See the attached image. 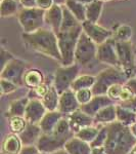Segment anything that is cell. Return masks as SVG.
Returning a JSON list of instances; mask_svg holds the SVG:
<instances>
[{
	"mask_svg": "<svg viewBox=\"0 0 136 154\" xmlns=\"http://www.w3.org/2000/svg\"><path fill=\"white\" fill-rule=\"evenodd\" d=\"M108 138L105 144L107 154H129L136 145V137L129 126L119 121L107 125Z\"/></svg>",
	"mask_w": 136,
	"mask_h": 154,
	"instance_id": "cell-1",
	"label": "cell"
},
{
	"mask_svg": "<svg viewBox=\"0 0 136 154\" xmlns=\"http://www.w3.org/2000/svg\"><path fill=\"white\" fill-rule=\"evenodd\" d=\"M24 43L33 51L49 58L61 61L58 36L51 29L41 28L33 33H23Z\"/></svg>",
	"mask_w": 136,
	"mask_h": 154,
	"instance_id": "cell-2",
	"label": "cell"
},
{
	"mask_svg": "<svg viewBox=\"0 0 136 154\" xmlns=\"http://www.w3.org/2000/svg\"><path fill=\"white\" fill-rule=\"evenodd\" d=\"M82 32L83 28L81 24L74 29L61 31L56 34L59 51L61 54V63L64 66H71L75 62V49Z\"/></svg>",
	"mask_w": 136,
	"mask_h": 154,
	"instance_id": "cell-3",
	"label": "cell"
},
{
	"mask_svg": "<svg viewBox=\"0 0 136 154\" xmlns=\"http://www.w3.org/2000/svg\"><path fill=\"white\" fill-rule=\"evenodd\" d=\"M129 80V77L122 69L117 67H111L101 71L96 76V82L92 88L94 96L107 95L110 88L115 84H125Z\"/></svg>",
	"mask_w": 136,
	"mask_h": 154,
	"instance_id": "cell-4",
	"label": "cell"
},
{
	"mask_svg": "<svg viewBox=\"0 0 136 154\" xmlns=\"http://www.w3.org/2000/svg\"><path fill=\"white\" fill-rule=\"evenodd\" d=\"M18 18L24 33H33L43 28L45 23V11L39 7H24L19 11Z\"/></svg>",
	"mask_w": 136,
	"mask_h": 154,
	"instance_id": "cell-5",
	"label": "cell"
},
{
	"mask_svg": "<svg viewBox=\"0 0 136 154\" xmlns=\"http://www.w3.org/2000/svg\"><path fill=\"white\" fill-rule=\"evenodd\" d=\"M98 45L87 34L82 32L75 49V63L79 66H86L96 58Z\"/></svg>",
	"mask_w": 136,
	"mask_h": 154,
	"instance_id": "cell-6",
	"label": "cell"
},
{
	"mask_svg": "<svg viewBox=\"0 0 136 154\" xmlns=\"http://www.w3.org/2000/svg\"><path fill=\"white\" fill-rule=\"evenodd\" d=\"M79 67L80 66L75 63L71 66L61 67L55 71L53 85L59 95L71 89L72 84L78 77Z\"/></svg>",
	"mask_w": 136,
	"mask_h": 154,
	"instance_id": "cell-7",
	"label": "cell"
},
{
	"mask_svg": "<svg viewBox=\"0 0 136 154\" xmlns=\"http://www.w3.org/2000/svg\"><path fill=\"white\" fill-rule=\"evenodd\" d=\"M116 48L120 62V68L130 77L134 73L135 69V54L132 43L116 41Z\"/></svg>",
	"mask_w": 136,
	"mask_h": 154,
	"instance_id": "cell-8",
	"label": "cell"
},
{
	"mask_svg": "<svg viewBox=\"0 0 136 154\" xmlns=\"http://www.w3.org/2000/svg\"><path fill=\"white\" fill-rule=\"evenodd\" d=\"M27 72L26 63L19 59H13L10 62L6 64L3 68L1 69V74L0 78L9 80L11 82L16 83V85H23L24 77Z\"/></svg>",
	"mask_w": 136,
	"mask_h": 154,
	"instance_id": "cell-9",
	"label": "cell"
},
{
	"mask_svg": "<svg viewBox=\"0 0 136 154\" xmlns=\"http://www.w3.org/2000/svg\"><path fill=\"white\" fill-rule=\"evenodd\" d=\"M69 140H70V138L58 136L53 133L42 134L36 146L40 153L51 154L65 148L66 143Z\"/></svg>",
	"mask_w": 136,
	"mask_h": 154,
	"instance_id": "cell-10",
	"label": "cell"
},
{
	"mask_svg": "<svg viewBox=\"0 0 136 154\" xmlns=\"http://www.w3.org/2000/svg\"><path fill=\"white\" fill-rule=\"evenodd\" d=\"M96 59L99 62H101V63L108 64V65H111L112 67L120 68V62H119L115 38L108 39L105 43L98 45Z\"/></svg>",
	"mask_w": 136,
	"mask_h": 154,
	"instance_id": "cell-11",
	"label": "cell"
},
{
	"mask_svg": "<svg viewBox=\"0 0 136 154\" xmlns=\"http://www.w3.org/2000/svg\"><path fill=\"white\" fill-rule=\"evenodd\" d=\"M83 32L95 42L97 45L105 43L108 39L113 38V33L110 30L103 28L95 23H91L89 21H85L82 23Z\"/></svg>",
	"mask_w": 136,
	"mask_h": 154,
	"instance_id": "cell-12",
	"label": "cell"
},
{
	"mask_svg": "<svg viewBox=\"0 0 136 154\" xmlns=\"http://www.w3.org/2000/svg\"><path fill=\"white\" fill-rule=\"evenodd\" d=\"M46 112L47 110L44 107L41 100L33 99V100H30L26 111H25L24 117L30 125H39V122L44 117Z\"/></svg>",
	"mask_w": 136,
	"mask_h": 154,
	"instance_id": "cell-13",
	"label": "cell"
},
{
	"mask_svg": "<svg viewBox=\"0 0 136 154\" xmlns=\"http://www.w3.org/2000/svg\"><path fill=\"white\" fill-rule=\"evenodd\" d=\"M80 108V104L77 100L76 93L72 89L65 91L59 97V103L58 111L63 115H70Z\"/></svg>",
	"mask_w": 136,
	"mask_h": 154,
	"instance_id": "cell-14",
	"label": "cell"
},
{
	"mask_svg": "<svg viewBox=\"0 0 136 154\" xmlns=\"http://www.w3.org/2000/svg\"><path fill=\"white\" fill-rule=\"evenodd\" d=\"M111 105H114V101L107 95L94 96L89 103L85 104V105H81L80 109L84 113L87 114V115L91 116V117H94L101 109Z\"/></svg>",
	"mask_w": 136,
	"mask_h": 154,
	"instance_id": "cell-15",
	"label": "cell"
},
{
	"mask_svg": "<svg viewBox=\"0 0 136 154\" xmlns=\"http://www.w3.org/2000/svg\"><path fill=\"white\" fill-rule=\"evenodd\" d=\"M69 123H70V128L73 134H77L81 130L87 128V126H91L92 123L94 122V119L91 116L87 115L84 113L80 108L76 110L75 112L70 114L68 117Z\"/></svg>",
	"mask_w": 136,
	"mask_h": 154,
	"instance_id": "cell-16",
	"label": "cell"
},
{
	"mask_svg": "<svg viewBox=\"0 0 136 154\" xmlns=\"http://www.w3.org/2000/svg\"><path fill=\"white\" fill-rule=\"evenodd\" d=\"M64 19V11L63 6L54 4V5L45 11V24H47L50 29L52 30L55 34H58L61 31V24H63Z\"/></svg>",
	"mask_w": 136,
	"mask_h": 154,
	"instance_id": "cell-17",
	"label": "cell"
},
{
	"mask_svg": "<svg viewBox=\"0 0 136 154\" xmlns=\"http://www.w3.org/2000/svg\"><path fill=\"white\" fill-rule=\"evenodd\" d=\"M41 135L42 131L39 125H30V123H28L26 130L22 134H19V137L24 146H33L34 144L38 143Z\"/></svg>",
	"mask_w": 136,
	"mask_h": 154,
	"instance_id": "cell-18",
	"label": "cell"
},
{
	"mask_svg": "<svg viewBox=\"0 0 136 154\" xmlns=\"http://www.w3.org/2000/svg\"><path fill=\"white\" fill-rule=\"evenodd\" d=\"M64 149L69 154H91L92 152L90 144L84 142L75 136L66 143Z\"/></svg>",
	"mask_w": 136,
	"mask_h": 154,
	"instance_id": "cell-19",
	"label": "cell"
},
{
	"mask_svg": "<svg viewBox=\"0 0 136 154\" xmlns=\"http://www.w3.org/2000/svg\"><path fill=\"white\" fill-rule=\"evenodd\" d=\"M63 114L58 111H47L44 117L39 122L42 134H50L55 128L58 121L63 118Z\"/></svg>",
	"mask_w": 136,
	"mask_h": 154,
	"instance_id": "cell-20",
	"label": "cell"
},
{
	"mask_svg": "<svg viewBox=\"0 0 136 154\" xmlns=\"http://www.w3.org/2000/svg\"><path fill=\"white\" fill-rule=\"evenodd\" d=\"M23 149V143L19 135L11 134L4 139L2 143V153L4 154H19Z\"/></svg>",
	"mask_w": 136,
	"mask_h": 154,
	"instance_id": "cell-21",
	"label": "cell"
},
{
	"mask_svg": "<svg viewBox=\"0 0 136 154\" xmlns=\"http://www.w3.org/2000/svg\"><path fill=\"white\" fill-rule=\"evenodd\" d=\"M94 122L98 125H110L112 122H115L117 120V111H116V106L111 105L105 108L101 109L96 115L93 117Z\"/></svg>",
	"mask_w": 136,
	"mask_h": 154,
	"instance_id": "cell-22",
	"label": "cell"
},
{
	"mask_svg": "<svg viewBox=\"0 0 136 154\" xmlns=\"http://www.w3.org/2000/svg\"><path fill=\"white\" fill-rule=\"evenodd\" d=\"M30 102V99L27 98H21L18 100L12 101L9 105V108L7 110V116L8 117H16V116H19V117H24L25 111L28 106Z\"/></svg>",
	"mask_w": 136,
	"mask_h": 154,
	"instance_id": "cell-23",
	"label": "cell"
},
{
	"mask_svg": "<svg viewBox=\"0 0 136 154\" xmlns=\"http://www.w3.org/2000/svg\"><path fill=\"white\" fill-rule=\"evenodd\" d=\"M59 97H61V95L58 93L54 85H50L48 93L41 99V102L43 103L44 107L47 111H58Z\"/></svg>",
	"mask_w": 136,
	"mask_h": 154,
	"instance_id": "cell-24",
	"label": "cell"
},
{
	"mask_svg": "<svg viewBox=\"0 0 136 154\" xmlns=\"http://www.w3.org/2000/svg\"><path fill=\"white\" fill-rule=\"evenodd\" d=\"M44 77L42 73L37 69H32V70H28L25 74L24 77V83L26 86H28L31 89L37 88L43 84Z\"/></svg>",
	"mask_w": 136,
	"mask_h": 154,
	"instance_id": "cell-25",
	"label": "cell"
},
{
	"mask_svg": "<svg viewBox=\"0 0 136 154\" xmlns=\"http://www.w3.org/2000/svg\"><path fill=\"white\" fill-rule=\"evenodd\" d=\"M103 2L99 0H94L92 3L86 6V21L91 23H97L100 18L101 11H102Z\"/></svg>",
	"mask_w": 136,
	"mask_h": 154,
	"instance_id": "cell-26",
	"label": "cell"
},
{
	"mask_svg": "<svg viewBox=\"0 0 136 154\" xmlns=\"http://www.w3.org/2000/svg\"><path fill=\"white\" fill-rule=\"evenodd\" d=\"M116 111H117V121L124 125L126 126H130L136 122V113L128 109L123 108L122 106H116Z\"/></svg>",
	"mask_w": 136,
	"mask_h": 154,
	"instance_id": "cell-27",
	"label": "cell"
},
{
	"mask_svg": "<svg viewBox=\"0 0 136 154\" xmlns=\"http://www.w3.org/2000/svg\"><path fill=\"white\" fill-rule=\"evenodd\" d=\"M95 82H96V76L81 75L76 78V80L72 84L71 89L73 91H75V93L78 91H81V89H86V88L92 89Z\"/></svg>",
	"mask_w": 136,
	"mask_h": 154,
	"instance_id": "cell-28",
	"label": "cell"
},
{
	"mask_svg": "<svg viewBox=\"0 0 136 154\" xmlns=\"http://www.w3.org/2000/svg\"><path fill=\"white\" fill-rule=\"evenodd\" d=\"M65 5L81 24L86 21V5L79 3L75 0H67Z\"/></svg>",
	"mask_w": 136,
	"mask_h": 154,
	"instance_id": "cell-29",
	"label": "cell"
},
{
	"mask_svg": "<svg viewBox=\"0 0 136 154\" xmlns=\"http://www.w3.org/2000/svg\"><path fill=\"white\" fill-rule=\"evenodd\" d=\"M63 11H64V19H63V24H61V31H67V30H71V29H74V28H76V27L80 26L81 23L75 18V16L67 8L66 5H63Z\"/></svg>",
	"mask_w": 136,
	"mask_h": 154,
	"instance_id": "cell-30",
	"label": "cell"
},
{
	"mask_svg": "<svg viewBox=\"0 0 136 154\" xmlns=\"http://www.w3.org/2000/svg\"><path fill=\"white\" fill-rule=\"evenodd\" d=\"M99 131L100 130H98V128H96V126H92V125L87 126V128H83L79 133L76 134L75 137H77V138L84 141V142H87L90 144L95 140V138L97 137Z\"/></svg>",
	"mask_w": 136,
	"mask_h": 154,
	"instance_id": "cell-31",
	"label": "cell"
},
{
	"mask_svg": "<svg viewBox=\"0 0 136 154\" xmlns=\"http://www.w3.org/2000/svg\"><path fill=\"white\" fill-rule=\"evenodd\" d=\"M19 8V4L16 0H1L0 4V14L2 18L13 16Z\"/></svg>",
	"mask_w": 136,
	"mask_h": 154,
	"instance_id": "cell-32",
	"label": "cell"
},
{
	"mask_svg": "<svg viewBox=\"0 0 136 154\" xmlns=\"http://www.w3.org/2000/svg\"><path fill=\"white\" fill-rule=\"evenodd\" d=\"M132 28L128 25H121L115 32V40L120 42H129L132 37Z\"/></svg>",
	"mask_w": 136,
	"mask_h": 154,
	"instance_id": "cell-33",
	"label": "cell"
},
{
	"mask_svg": "<svg viewBox=\"0 0 136 154\" xmlns=\"http://www.w3.org/2000/svg\"><path fill=\"white\" fill-rule=\"evenodd\" d=\"M28 122L25 119V117H19V116H16V117H11L9 120V128H10L11 131L16 135H19L26 130Z\"/></svg>",
	"mask_w": 136,
	"mask_h": 154,
	"instance_id": "cell-34",
	"label": "cell"
},
{
	"mask_svg": "<svg viewBox=\"0 0 136 154\" xmlns=\"http://www.w3.org/2000/svg\"><path fill=\"white\" fill-rule=\"evenodd\" d=\"M76 97H77V100L81 106V105H85V104L89 103V102L92 100L94 95H93V93H92V89L86 88V89H81V91H76Z\"/></svg>",
	"mask_w": 136,
	"mask_h": 154,
	"instance_id": "cell-35",
	"label": "cell"
},
{
	"mask_svg": "<svg viewBox=\"0 0 136 154\" xmlns=\"http://www.w3.org/2000/svg\"><path fill=\"white\" fill-rule=\"evenodd\" d=\"M108 138V128L107 125L102 126L100 128L99 133H98L97 137L95 138V140L92 143H90L91 148H96V147H105V141Z\"/></svg>",
	"mask_w": 136,
	"mask_h": 154,
	"instance_id": "cell-36",
	"label": "cell"
},
{
	"mask_svg": "<svg viewBox=\"0 0 136 154\" xmlns=\"http://www.w3.org/2000/svg\"><path fill=\"white\" fill-rule=\"evenodd\" d=\"M123 91H124V84H115L110 88L107 96L110 97L113 101H121Z\"/></svg>",
	"mask_w": 136,
	"mask_h": 154,
	"instance_id": "cell-37",
	"label": "cell"
},
{
	"mask_svg": "<svg viewBox=\"0 0 136 154\" xmlns=\"http://www.w3.org/2000/svg\"><path fill=\"white\" fill-rule=\"evenodd\" d=\"M19 86L16 83L11 82L9 80H5V79H1L0 80V91H1V95H6V94H10L18 89Z\"/></svg>",
	"mask_w": 136,
	"mask_h": 154,
	"instance_id": "cell-38",
	"label": "cell"
},
{
	"mask_svg": "<svg viewBox=\"0 0 136 154\" xmlns=\"http://www.w3.org/2000/svg\"><path fill=\"white\" fill-rule=\"evenodd\" d=\"M49 88H50V85L48 86L47 84L43 83V84H41L40 86H38L37 88L31 89V91H30V93H29V95H35L36 99L41 100V99L48 93Z\"/></svg>",
	"mask_w": 136,
	"mask_h": 154,
	"instance_id": "cell-39",
	"label": "cell"
},
{
	"mask_svg": "<svg viewBox=\"0 0 136 154\" xmlns=\"http://www.w3.org/2000/svg\"><path fill=\"white\" fill-rule=\"evenodd\" d=\"M119 105L122 106L123 108L128 109V110L136 113V96H134L132 99H130V100H128V101L122 102V103L119 104Z\"/></svg>",
	"mask_w": 136,
	"mask_h": 154,
	"instance_id": "cell-40",
	"label": "cell"
},
{
	"mask_svg": "<svg viewBox=\"0 0 136 154\" xmlns=\"http://www.w3.org/2000/svg\"><path fill=\"white\" fill-rule=\"evenodd\" d=\"M36 5L46 11L54 5V2L53 0H36Z\"/></svg>",
	"mask_w": 136,
	"mask_h": 154,
	"instance_id": "cell-41",
	"label": "cell"
},
{
	"mask_svg": "<svg viewBox=\"0 0 136 154\" xmlns=\"http://www.w3.org/2000/svg\"><path fill=\"white\" fill-rule=\"evenodd\" d=\"M38 148L37 146H24L22 151L19 152V154H39Z\"/></svg>",
	"mask_w": 136,
	"mask_h": 154,
	"instance_id": "cell-42",
	"label": "cell"
},
{
	"mask_svg": "<svg viewBox=\"0 0 136 154\" xmlns=\"http://www.w3.org/2000/svg\"><path fill=\"white\" fill-rule=\"evenodd\" d=\"M125 85L133 95L136 96V79H133V78L129 79V80L125 83Z\"/></svg>",
	"mask_w": 136,
	"mask_h": 154,
	"instance_id": "cell-43",
	"label": "cell"
},
{
	"mask_svg": "<svg viewBox=\"0 0 136 154\" xmlns=\"http://www.w3.org/2000/svg\"><path fill=\"white\" fill-rule=\"evenodd\" d=\"M19 2L24 7H37L36 0H19Z\"/></svg>",
	"mask_w": 136,
	"mask_h": 154,
	"instance_id": "cell-44",
	"label": "cell"
},
{
	"mask_svg": "<svg viewBox=\"0 0 136 154\" xmlns=\"http://www.w3.org/2000/svg\"><path fill=\"white\" fill-rule=\"evenodd\" d=\"M91 154H107V152H105V147H96V148H92Z\"/></svg>",
	"mask_w": 136,
	"mask_h": 154,
	"instance_id": "cell-45",
	"label": "cell"
},
{
	"mask_svg": "<svg viewBox=\"0 0 136 154\" xmlns=\"http://www.w3.org/2000/svg\"><path fill=\"white\" fill-rule=\"evenodd\" d=\"M75 1L79 2V3H82V4H84V5H86V6H87L88 4L92 3V2L94 1V0H75Z\"/></svg>",
	"mask_w": 136,
	"mask_h": 154,
	"instance_id": "cell-46",
	"label": "cell"
},
{
	"mask_svg": "<svg viewBox=\"0 0 136 154\" xmlns=\"http://www.w3.org/2000/svg\"><path fill=\"white\" fill-rule=\"evenodd\" d=\"M53 2H54V4H58V5L63 6V5H65V4H66L67 0H53Z\"/></svg>",
	"mask_w": 136,
	"mask_h": 154,
	"instance_id": "cell-47",
	"label": "cell"
},
{
	"mask_svg": "<svg viewBox=\"0 0 136 154\" xmlns=\"http://www.w3.org/2000/svg\"><path fill=\"white\" fill-rule=\"evenodd\" d=\"M130 130H131V131H132L133 135L136 137V122L134 123V125H132L130 126Z\"/></svg>",
	"mask_w": 136,
	"mask_h": 154,
	"instance_id": "cell-48",
	"label": "cell"
},
{
	"mask_svg": "<svg viewBox=\"0 0 136 154\" xmlns=\"http://www.w3.org/2000/svg\"><path fill=\"white\" fill-rule=\"evenodd\" d=\"M51 154H69L67 151L65 150V149H61V150H58V151H56V152H54V153H51Z\"/></svg>",
	"mask_w": 136,
	"mask_h": 154,
	"instance_id": "cell-49",
	"label": "cell"
},
{
	"mask_svg": "<svg viewBox=\"0 0 136 154\" xmlns=\"http://www.w3.org/2000/svg\"><path fill=\"white\" fill-rule=\"evenodd\" d=\"M129 154H136V145L134 146V147H133V149H132V150L130 151V152H129Z\"/></svg>",
	"mask_w": 136,
	"mask_h": 154,
	"instance_id": "cell-50",
	"label": "cell"
},
{
	"mask_svg": "<svg viewBox=\"0 0 136 154\" xmlns=\"http://www.w3.org/2000/svg\"><path fill=\"white\" fill-rule=\"evenodd\" d=\"M99 1H102V2H105V1H110V0H99Z\"/></svg>",
	"mask_w": 136,
	"mask_h": 154,
	"instance_id": "cell-51",
	"label": "cell"
},
{
	"mask_svg": "<svg viewBox=\"0 0 136 154\" xmlns=\"http://www.w3.org/2000/svg\"><path fill=\"white\" fill-rule=\"evenodd\" d=\"M39 154H43V153H39Z\"/></svg>",
	"mask_w": 136,
	"mask_h": 154,
	"instance_id": "cell-52",
	"label": "cell"
},
{
	"mask_svg": "<svg viewBox=\"0 0 136 154\" xmlns=\"http://www.w3.org/2000/svg\"><path fill=\"white\" fill-rule=\"evenodd\" d=\"M1 154H4V153H1Z\"/></svg>",
	"mask_w": 136,
	"mask_h": 154,
	"instance_id": "cell-53",
	"label": "cell"
}]
</instances>
